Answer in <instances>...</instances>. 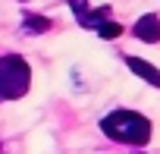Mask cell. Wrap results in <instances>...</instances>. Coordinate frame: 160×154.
<instances>
[{"label":"cell","mask_w":160,"mask_h":154,"mask_svg":"<svg viewBox=\"0 0 160 154\" xmlns=\"http://www.w3.org/2000/svg\"><path fill=\"white\" fill-rule=\"evenodd\" d=\"M101 129L113 138V141H122V145H148L151 141V120L135 113V110H113L101 120Z\"/></svg>","instance_id":"1"},{"label":"cell","mask_w":160,"mask_h":154,"mask_svg":"<svg viewBox=\"0 0 160 154\" xmlns=\"http://www.w3.org/2000/svg\"><path fill=\"white\" fill-rule=\"evenodd\" d=\"M32 85V69L19 54L0 57V101H19Z\"/></svg>","instance_id":"2"},{"label":"cell","mask_w":160,"mask_h":154,"mask_svg":"<svg viewBox=\"0 0 160 154\" xmlns=\"http://www.w3.org/2000/svg\"><path fill=\"white\" fill-rule=\"evenodd\" d=\"M132 35H135L138 41H144V44H157V41H160V19H157L154 13H151V16H141V19L135 22Z\"/></svg>","instance_id":"3"},{"label":"cell","mask_w":160,"mask_h":154,"mask_svg":"<svg viewBox=\"0 0 160 154\" xmlns=\"http://www.w3.org/2000/svg\"><path fill=\"white\" fill-rule=\"evenodd\" d=\"M126 66H129L135 75H141L148 85H157V88H160V69H157V66H151L148 60H141V57H132V54H129V57H126Z\"/></svg>","instance_id":"4"},{"label":"cell","mask_w":160,"mask_h":154,"mask_svg":"<svg viewBox=\"0 0 160 154\" xmlns=\"http://www.w3.org/2000/svg\"><path fill=\"white\" fill-rule=\"evenodd\" d=\"M50 19L47 16H25V32H32V35H41V32H50Z\"/></svg>","instance_id":"5"},{"label":"cell","mask_w":160,"mask_h":154,"mask_svg":"<svg viewBox=\"0 0 160 154\" xmlns=\"http://www.w3.org/2000/svg\"><path fill=\"white\" fill-rule=\"evenodd\" d=\"M94 32H98L101 38L113 41V38H119V35H122V25H119V22H110V19H107V22H104V25H98Z\"/></svg>","instance_id":"6"},{"label":"cell","mask_w":160,"mask_h":154,"mask_svg":"<svg viewBox=\"0 0 160 154\" xmlns=\"http://www.w3.org/2000/svg\"><path fill=\"white\" fill-rule=\"evenodd\" d=\"M69 7H72V13H75V19H82V16L88 13V0H69Z\"/></svg>","instance_id":"7"},{"label":"cell","mask_w":160,"mask_h":154,"mask_svg":"<svg viewBox=\"0 0 160 154\" xmlns=\"http://www.w3.org/2000/svg\"><path fill=\"white\" fill-rule=\"evenodd\" d=\"M135 154H144V151H135Z\"/></svg>","instance_id":"8"}]
</instances>
